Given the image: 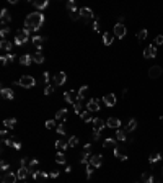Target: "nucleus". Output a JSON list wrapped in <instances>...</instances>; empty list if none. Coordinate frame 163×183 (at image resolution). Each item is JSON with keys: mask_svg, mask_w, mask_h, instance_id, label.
<instances>
[{"mask_svg": "<svg viewBox=\"0 0 163 183\" xmlns=\"http://www.w3.org/2000/svg\"><path fill=\"white\" fill-rule=\"evenodd\" d=\"M46 128H47V129H56V128H57L56 120H47L46 121Z\"/></svg>", "mask_w": 163, "mask_h": 183, "instance_id": "nucleus-44", "label": "nucleus"}, {"mask_svg": "<svg viewBox=\"0 0 163 183\" xmlns=\"http://www.w3.org/2000/svg\"><path fill=\"white\" fill-rule=\"evenodd\" d=\"M23 183H26V182H23Z\"/></svg>", "mask_w": 163, "mask_h": 183, "instance_id": "nucleus-61", "label": "nucleus"}, {"mask_svg": "<svg viewBox=\"0 0 163 183\" xmlns=\"http://www.w3.org/2000/svg\"><path fill=\"white\" fill-rule=\"evenodd\" d=\"M13 44H15V43H10L8 39H2V41H0V49L10 54V53H11V48H13Z\"/></svg>", "mask_w": 163, "mask_h": 183, "instance_id": "nucleus-17", "label": "nucleus"}, {"mask_svg": "<svg viewBox=\"0 0 163 183\" xmlns=\"http://www.w3.org/2000/svg\"><path fill=\"white\" fill-rule=\"evenodd\" d=\"M69 147H77L78 146V137H75V136H72V137H69Z\"/></svg>", "mask_w": 163, "mask_h": 183, "instance_id": "nucleus-42", "label": "nucleus"}, {"mask_svg": "<svg viewBox=\"0 0 163 183\" xmlns=\"http://www.w3.org/2000/svg\"><path fill=\"white\" fill-rule=\"evenodd\" d=\"M0 21H2V25H7V23L11 21V15H10V12H8L7 8H4L2 13H0Z\"/></svg>", "mask_w": 163, "mask_h": 183, "instance_id": "nucleus-18", "label": "nucleus"}, {"mask_svg": "<svg viewBox=\"0 0 163 183\" xmlns=\"http://www.w3.org/2000/svg\"><path fill=\"white\" fill-rule=\"evenodd\" d=\"M93 141H99V133L98 131H93Z\"/></svg>", "mask_w": 163, "mask_h": 183, "instance_id": "nucleus-54", "label": "nucleus"}, {"mask_svg": "<svg viewBox=\"0 0 163 183\" xmlns=\"http://www.w3.org/2000/svg\"><path fill=\"white\" fill-rule=\"evenodd\" d=\"M65 172L70 173V172H72V167H70V165H67V167H65Z\"/></svg>", "mask_w": 163, "mask_h": 183, "instance_id": "nucleus-58", "label": "nucleus"}, {"mask_svg": "<svg viewBox=\"0 0 163 183\" xmlns=\"http://www.w3.org/2000/svg\"><path fill=\"white\" fill-rule=\"evenodd\" d=\"M65 82H67V74H65V72H57L56 75H54L52 77V84L54 85H64Z\"/></svg>", "mask_w": 163, "mask_h": 183, "instance_id": "nucleus-7", "label": "nucleus"}, {"mask_svg": "<svg viewBox=\"0 0 163 183\" xmlns=\"http://www.w3.org/2000/svg\"><path fill=\"white\" fill-rule=\"evenodd\" d=\"M103 146L104 147H116V141H114L113 137H108V139H104Z\"/></svg>", "mask_w": 163, "mask_h": 183, "instance_id": "nucleus-40", "label": "nucleus"}, {"mask_svg": "<svg viewBox=\"0 0 163 183\" xmlns=\"http://www.w3.org/2000/svg\"><path fill=\"white\" fill-rule=\"evenodd\" d=\"M162 175H163V169H162Z\"/></svg>", "mask_w": 163, "mask_h": 183, "instance_id": "nucleus-59", "label": "nucleus"}, {"mask_svg": "<svg viewBox=\"0 0 163 183\" xmlns=\"http://www.w3.org/2000/svg\"><path fill=\"white\" fill-rule=\"evenodd\" d=\"M0 169H2V170H7L8 169V162L5 160V159H2V162H0Z\"/></svg>", "mask_w": 163, "mask_h": 183, "instance_id": "nucleus-51", "label": "nucleus"}, {"mask_svg": "<svg viewBox=\"0 0 163 183\" xmlns=\"http://www.w3.org/2000/svg\"><path fill=\"white\" fill-rule=\"evenodd\" d=\"M8 33H10V28H8V26H4V28H2V31H0V36L5 39L8 36Z\"/></svg>", "mask_w": 163, "mask_h": 183, "instance_id": "nucleus-46", "label": "nucleus"}, {"mask_svg": "<svg viewBox=\"0 0 163 183\" xmlns=\"http://www.w3.org/2000/svg\"><path fill=\"white\" fill-rule=\"evenodd\" d=\"M126 139H127V131H126V129H117L116 131V141L124 142Z\"/></svg>", "mask_w": 163, "mask_h": 183, "instance_id": "nucleus-25", "label": "nucleus"}, {"mask_svg": "<svg viewBox=\"0 0 163 183\" xmlns=\"http://www.w3.org/2000/svg\"><path fill=\"white\" fill-rule=\"evenodd\" d=\"M87 93H88V85H83V87L78 90V102H83V98L87 97Z\"/></svg>", "mask_w": 163, "mask_h": 183, "instance_id": "nucleus-31", "label": "nucleus"}, {"mask_svg": "<svg viewBox=\"0 0 163 183\" xmlns=\"http://www.w3.org/2000/svg\"><path fill=\"white\" fill-rule=\"evenodd\" d=\"M13 85H20L23 88H33L36 87V79H33L31 75H23L20 80H15Z\"/></svg>", "mask_w": 163, "mask_h": 183, "instance_id": "nucleus-2", "label": "nucleus"}, {"mask_svg": "<svg viewBox=\"0 0 163 183\" xmlns=\"http://www.w3.org/2000/svg\"><path fill=\"white\" fill-rule=\"evenodd\" d=\"M64 100L67 103H70V105H75V103L78 102V92H75V90L65 92V93H64Z\"/></svg>", "mask_w": 163, "mask_h": 183, "instance_id": "nucleus-4", "label": "nucleus"}, {"mask_svg": "<svg viewBox=\"0 0 163 183\" xmlns=\"http://www.w3.org/2000/svg\"><path fill=\"white\" fill-rule=\"evenodd\" d=\"M44 23V15L41 12H33L25 18V30L26 31H38Z\"/></svg>", "mask_w": 163, "mask_h": 183, "instance_id": "nucleus-1", "label": "nucleus"}, {"mask_svg": "<svg viewBox=\"0 0 163 183\" xmlns=\"http://www.w3.org/2000/svg\"><path fill=\"white\" fill-rule=\"evenodd\" d=\"M155 43H157V44H163V35H158V36H157V38H155Z\"/></svg>", "mask_w": 163, "mask_h": 183, "instance_id": "nucleus-53", "label": "nucleus"}, {"mask_svg": "<svg viewBox=\"0 0 163 183\" xmlns=\"http://www.w3.org/2000/svg\"><path fill=\"white\" fill-rule=\"evenodd\" d=\"M67 147H69V142L62 141V139H59V141H56V149H57L59 152H64Z\"/></svg>", "mask_w": 163, "mask_h": 183, "instance_id": "nucleus-29", "label": "nucleus"}, {"mask_svg": "<svg viewBox=\"0 0 163 183\" xmlns=\"http://www.w3.org/2000/svg\"><path fill=\"white\" fill-rule=\"evenodd\" d=\"M49 80H52V77L49 75V72H44V82H46V85H49Z\"/></svg>", "mask_w": 163, "mask_h": 183, "instance_id": "nucleus-52", "label": "nucleus"}, {"mask_svg": "<svg viewBox=\"0 0 163 183\" xmlns=\"http://www.w3.org/2000/svg\"><path fill=\"white\" fill-rule=\"evenodd\" d=\"M33 62H36V64H43V62H44V54L41 53V51H38L36 54H33Z\"/></svg>", "mask_w": 163, "mask_h": 183, "instance_id": "nucleus-32", "label": "nucleus"}, {"mask_svg": "<svg viewBox=\"0 0 163 183\" xmlns=\"http://www.w3.org/2000/svg\"><path fill=\"white\" fill-rule=\"evenodd\" d=\"M31 177H33L34 180H38V178H41V180H47V178H49V175H47V173L39 172V170H34V172L31 173Z\"/></svg>", "mask_w": 163, "mask_h": 183, "instance_id": "nucleus-30", "label": "nucleus"}, {"mask_svg": "<svg viewBox=\"0 0 163 183\" xmlns=\"http://www.w3.org/2000/svg\"><path fill=\"white\" fill-rule=\"evenodd\" d=\"M15 59H16L15 54H4V56L0 57V62H2V66H7L8 62H13Z\"/></svg>", "mask_w": 163, "mask_h": 183, "instance_id": "nucleus-24", "label": "nucleus"}, {"mask_svg": "<svg viewBox=\"0 0 163 183\" xmlns=\"http://www.w3.org/2000/svg\"><path fill=\"white\" fill-rule=\"evenodd\" d=\"M15 124H16V118H10V120H5L4 121V126L7 128V129H13Z\"/></svg>", "mask_w": 163, "mask_h": 183, "instance_id": "nucleus-37", "label": "nucleus"}, {"mask_svg": "<svg viewBox=\"0 0 163 183\" xmlns=\"http://www.w3.org/2000/svg\"><path fill=\"white\" fill-rule=\"evenodd\" d=\"M56 162L57 164H67V155L64 154V152H57V155H56Z\"/></svg>", "mask_w": 163, "mask_h": 183, "instance_id": "nucleus-34", "label": "nucleus"}, {"mask_svg": "<svg viewBox=\"0 0 163 183\" xmlns=\"http://www.w3.org/2000/svg\"><path fill=\"white\" fill-rule=\"evenodd\" d=\"M80 118L85 121V123H93V121H95V118L92 116V111H88V110H87V111H82Z\"/></svg>", "mask_w": 163, "mask_h": 183, "instance_id": "nucleus-27", "label": "nucleus"}, {"mask_svg": "<svg viewBox=\"0 0 163 183\" xmlns=\"http://www.w3.org/2000/svg\"><path fill=\"white\" fill-rule=\"evenodd\" d=\"M162 121H163V116H162Z\"/></svg>", "mask_w": 163, "mask_h": 183, "instance_id": "nucleus-60", "label": "nucleus"}, {"mask_svg": "<svg viewBox=\"0 0 163 183\" xmlns=\"http://www.w3.org/2000/svg\"><path fill=\"white\" fill-rule=\"evenodd\" d=\"M33 5H34L38 10H44V8L49 5V0H36V2H33Z\"/></svg>", "mask_w": 163, "mask_h": 183, "instance_id": "nucleus-28", "label": "nucleus"}, {"mask_svg": "<svg viewBox=\"0 0 163 183\" xmlns=\"http://www.w3.org/2000/svg\"><path fill=\"white\" fill-rule=\"evenodd\" d=\"M31 62H33V56L31 54H23V56H20V64L21 66H31Z\"/></svg>", "mask_w": 163, "mask_h": 183, "instance_id": "nucleus-23", "label": "nucleus"}, {"mask_svg": "<svg viewBox=\"0 0 163 183\" xmlns=\"http://www.w3.org/2000/svg\"><path fill=\"white\" fill-rule=\"evenodd\" d=\"M135 128H137V121L134 120V118H131V120H129V123L126 124V131H127V133H131V131H134Z\"/></svg>", "mask_w": 163, "mask_h": 183, "instance_id": "nucleus-36", "label": "nucleus"}, {"mask_svg": "<svg viewBox=\"0 0 163 183\" xmlns=\"http://www.w3.org/2000/svg\"><path fill=\"white\" fill-rule=\"evenodd\" d=\"M106 126L111 128V129H119L121 120H119V118H114V116H109V118L106 120Z\"/></svg>", "mask_w": 163, "mask_h": 183, "instance_id": "nucleus-13", "label": "nucleus"}, {"mask_svg": "<svg viewBox=\"0 0 163 183\" xmlns=\"http://www.w3.org/2000/svg\"><path fill=\"white\" fill-rule=\"evenodd\" d=\"M38 165H39V160H38V159H31V160H29V164H28V169L31 170V173L36 170V167H38Z\"/></svg>", "mask_w": 163, "mask_h": 183, "instance_id": "nucleus-38", "label": "nucleus"}, {"mask_svg": "<svg viewBox=\"0 0 163 183\" xmlns=\"http://www.w3.org/2000/svg\"><path fill=\"white\" fill-rule=\"evenodd\" d=\"M142 182H145V183H155V178H153V175H150V173H144V175H142Z\"/></svg>", "mask_w": 163, "mask_h": 183, "instance_id": "nucleus-39", "label": "nucleus"}, {"mask_svg": "<svg viewBox=\"0 0 163 183\" xmlns=\"http://www.w3.org/2000/svg\"><path fill=\"white\" fill-rule=\"evenodd\" d=\"M67 115H69L67 108H62V110H59V111L56 113V121H62V123H64V121L67 120Z\"/></svg>", "mask_w": 163, "mask_h": 183, "instance_id": "nucleus-21", "label": "nucleus"}, {"mask_svg": "<svg viewBox=\"0 0 163 183\" xmlns=\"http://www.w3.org/2000/svg\"><path fill=\"white\" fill-rule=\"evenodd\" d=\"M74 110H75V113L77 115H82V102H77L74 105Z\"/></svg>", "mask_w": 163, "mask_h": 183, "instance_id": "nucleus-50", "label": "nucleus"}, {"mask_svg": "<svg viewBox=\"0 0 163 183\" xmlns=\"http://www.w3.org/2000/svg\"><path fill=\"white\" fill-rule=\"evenodd\" d=\"M28 39H29V31H26L25 28L18 30L16 35H15V44H16V46H23Z\"/></svg>", "mask_w": 163, "mask_h": 183, "instance_id": "nucleus-3", "label": "nucleus"}, {"mask_svg": "<svg viewBox=\"0 0 163 183\" xmlns=\"http://www.w3.org/2000/svg\"><path fill=\"white\" fill-rule=\"evenodd\" d=\"M104 126H106V123H104L101 118H95V121H93V131H98V133H101V131L104 129Z\"/></svg>", "mask_w": 163, "mask_h": 183, "instance_id": "nucleus-16", "label": "nucleus"}, {"mask_svg": "<svg viewBox=\"0 0 163 183\" xmlns=\"http://www.w3.org/2000/svg\"><path fill=\"white\" fill-rule=\"evenodd\" d=\"M31 175V170L28 169V167H20V169L16 170V177H18V180H23L25 182L28 177Z\"/></svg>", "mask_w": 163, "mask_h": 183, "instance_id": "nucleus-10", "label": "nucleus"}, {"mask_svg": "<svg viewBox=\"0 0 163 183\" xmlns=\"http://www.w3.org/2000/svg\"><path fill=\"white\" fill-rule=\"evenodd\" d=\"M114 155H116L117 159H121V160H127V154L122 151L121 146H116V147H114Z\"/></svg>", "mask_w": 163, "mask_h": 183, "instance_id": "nucleus-22", "label": "nucleus"}, {"mask_svg": "<svg viewBox=\"0 0 163 183\" xmlns=\"http://www.w3.org/2000/svg\"><path fill=\"white\" fill-rule=\"evenodd\" d=\"M162 74H163V69L160 66H152L149 69V77L150 79H158Z\"/></svg>", "mask_w": 163, "mask_h": 183, "instance_id": "nucleus-12", "label": "nucleus"}, {"mask_svg": "<svg viewBox=\"0 0 163 183\" xmlns=\"http://www.w3.org/2000/svg\"><path fill=\"white\" fill-rule=\"evenodd\" d=\"M16 180L18 177L13 172H4V175H2V183H16Z\"/></svg>", "mask_w": 163, "mask_h": 183, "instance_id": "nucleus-9", "label": "nucleus"}, {"mask_svg": "<svg viewBox=\"0 0 163 183\" xmlns=\"http://www.w3.org/2000/svg\"><path fill=\"white\" fill-rule=\"evenodd\" d=\"M116 102H117V98H116V95H114V93H106V95L103 97V105L109 106V108L116 105Z\"/></svg>", "mask_w": 163, "mask_h": 183, "instance_id": "nucleus-11", "label": "nucleus"}, {"mask_svg": "<svg viewBox=\"0 0 163 183\" xmlns=\"http://www.w3.org/2000/svg\"><path fill=\"white\" fill-rule=\"evenodd\" d=\"M13 147L16 149V151H20V149H21V142H18V141H16V142L13 144Z\"/></svg>", "mask_w": 163, "mask_h": 183, "instance_id": "nucleus-57", "label": "nucleus"}, {"mask_svg": "<svg viewBox=\"0 0 163 183\" xmlns=\"http://www.w3.org/2000/svg\"><path fill=\"white\" fill-rule=\"evenodd\" d=\"M160 159H163V154H160V152H155V154H152V155L149 157V162L153 165V164H157V162H158Z\"/></svg>", "mask_w": 163, "mask_h": 183, "instance_id": "nucleus-35", "label": "nucleus"}, {"mask_svg": "<svg viewBox=\"0 0 163 183\" xmlns=\"http://www.w3.org/2000/svg\"><path fill=\"white\" fill-rule=\"evenodd\" d=\"M56 133H57V134H60V136H65V134H67V129H65V126H64V124H57Z\"/></svg>", "mask_w": 163, "mask_h": 183, "instance_id": "nucleus-41", "label": "nucleus"}, {"mask_svg": "<svg viewBox=\"0 0 163 183\" xmlns=\"http://www.w3.org/2000/svg\"><path fill=\"white\" fill-rule=\"evenodd\" d=\"M90 165H93L95 169H98V167H101L103 165V157L101 155H92V160H90Z\"/></svg>", "mask_w": 163, "mask_h": 183, "instance_id": "nucleus-19", "label": "nucleus"}, {"mask_svg": "<svg viewBox=\"0 0 163 183\" xmlns=\"http://www.w3.org/2000/svg\"><path fill=\"white\" fill-rule=\"evenodd\" d=\"M49 177H51V178H57V177H59V172H57V170H54V172L49 173Z\"/></svg>", "mask_w": 163, "mask_h": 183, "instance_id": "nucleus-55", "label": "nucleus"}, {"mask_svg": "<svg viewBox=\"0 0 163 183\" xmlns=\"http://www.w3.org/2000/svg\"><path fill=\"white\" fill-rule=\"evenodd\" d=\"M44 39H46L44 36H36V35L31 38L33 44H34L36 48H38V51H41V49H43V43H44Z\"/></svg>", "mask_w": 163, "mask_h": 183, "instance_id": "nucleus-20", "label": "nucleus"}, {"mask_svg": "<svg viewBox=\"0 0 163 183\" xmlns=\"http://www.w3.org/2000/svg\"><path fill=\"white\" fill-rule=\"evenodd\" d=\"M0 95L4 97L5 100H13V98H15V92L11 90V88L2 87V90H0Z\"/></svg>", "mask_w": 163, "mask_h": 183, "instance_id": "nucleus-14", "label": "nucleus"}, {"mask_svg": "<svg viewBox=\"0 0 163 183\" xmlns=\"http://www.w3.org/2000/svg\"><path fill=\"white\" fill-rule=\"evenodd\" d=\"M126 35H127V28H126L122 23H116V25H114V36H116L117 39H122Z\"/></svg>", "mask_w": 163, "mask_h": 183, "instance_id": "nucleus-5", "label": "nucleus"}, {"mask_svg": "<svg viewBox=\"0 0 163 183\" xmlns=\"http://www.w3.org/2000/svg\"><path fill=\"white\" fill-rule=\"evenodd\" d=\"M93 28H95V31H99V23H98V20H95V23H93Z\"/></svg>", "mask_w": 163, "mask_h": 183, "instance_id": "nucleus-56", "label": "nucleus"}, {"mask_svg": "<svg viewBox=\"0 0 163 183\" xmlns=\"http://www.w3.org/2000/svg\"><path fill=\"white\" fill-rule=\"evenodd\" d=\"M93 170H95V167L93 165H87V178H92V175H93Z\"/></svg>", "mask_w": 163, "mask_h": 183, "instance_id": "nucleus-47", "label": "nucleus"}, {"mask_svg": "<svg viewBox=\"0 0 163 183\" xmlns=\"http://www.w3.org/2000/svg\"><path fill=\"white\" fill-rule=\"evenodd\" d=\"M155 56H157V48L153 44L147 46L145 51H144V57H145V59H150V57H155Z\"/></svg>", "mask_w": 163, "mask_h": 183, "instance_id": "nucleus-15", "label": "nucleus"}, {"mask_svg": "<svg viewBox=\"0 0 163 183\" xmlns=\"http://www.w3.org/2000/svg\"><path fill=\"white\" fill-rule=\"evenodd\" d=\"M51 93H54V85H46V88H44V95H51Z\"/></svg>", "mask_w": 163, "mask_h": 183, "instance_id": "nucleus-49", "label": "nucleus"}, {"mask_svg": "<svg viewBox=\"0 0 163 183\" xmlns=\"http://www.w3.org/2000/svg\"><path fill=\"white\" fill-rule=\"evenodd\" d=\"M78 12H80V18H82L83 21H85V23H88V21L93 18V10H92V8H88V7L80 8Z\"/></svg>", "mask_w": 163, "mask_h": 183, "instance_id": "nucleus-6", "label": "nucleus"}, {"mask_svg": "<svg viewBox=\"0 0 163 183\" xmlns=\"http://www.w3.org/2000/svg\"><path fill=\"white\" fill-rule=\"evenodd\" d=\"M113 41H114V35H113V33H104V35H103V43H104V46H109Z\"/></svg>", "mask_w": 163, "mask_h": 183, "instance_id": "nucleus-33", "label": "nucleus"}, {"mask_svg": "<svg viewBox=\"0 0 163 183\" xmlns=\"http://www.w3.org/2000/svg\"><path fill=\"white\" fill-rule=\"evenodd\" d=\"M145 38H147V30H140V31L137 33V39L139 41H144Z\"/></svg>", "mask_w": 163, "mask_h": 183, "instance_id": "nucleus-45", "label": "nucleus"}, {"mask_svg": "<svg viewBox=\"0 0 163 183\" xmlns=\"http://www.w3.org/2000/svg\"><path fill=\"white\" fill-rule=\"evenodd\" d=\"M70 20H74V21H77V20H80V12H70Z\"/></svg>", "mask_w": 163, "mask_h": 183, "instance_id": "nucleus-48", "label": "nucleus"}, {"mask_svg": "<svg viewBox=\"0 0 163 183\" xmlns=\"http://www.w3.org/2000/svg\"><path fill=\"white\" fill-rule=\"evenodd\" d=\"M65 7H67V10H69V12H77V4H75L74 0L67 2V5H65Z\"/></svg>", "mask_w": 163, "mask_h": 183, "instance_id": "nucleus-43", "label": "nucleus"}, {"mask_svg": "<svg viewBox=\"0 0 163 183\" xmlns=\"http://www.w3.org/2000/svg\"><path fill=\"white\" fill-rule=\"evenodd\" d=\"M90 160H92V154H90V151H85V149H83V152H82V159H80V162H82V164H85V165H88Z\"/></svg>", "mask_w": 163, "mask_h": 183, "instance_id": "nucleus-26", "label": "nucleus"}, {"mask_svg": "<svg viewBox=\"0 0 163 183\" xmlns=\"http://www.w3.org/2000/svg\"><path fill=\"white\" fill-rule=\"evenodd\" d=\"M99 108H101V102H99L98 98H92L88 100V103H87V110L88 111H99Z\"/></svg>", "mask_w": 163, "mask_h": 183, "instance_id": "nucleus-8", "label": "nucleus"}]
</instances>
